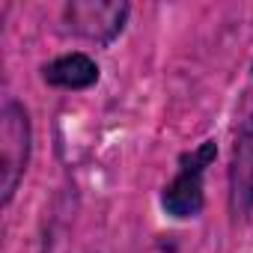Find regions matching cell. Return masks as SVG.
I'll list each match as a JSON object with an SVG mask.
<instances>
[{
	"label": "cell",
	"mask_w": 253,
	"mask_h": 253,
	"mask_svg": "<svg viewBox=\"0 0 253 253\" xmlns=\"http://www.w3.org/2000/svg\"><path fill=\"white\" fill-rule=\"evenodd\" d=\"M250 72H253V69H250Z\"/></svg>",
	"instance_id": "obj_6"
},
{
	"label": "cell",
	"mask_w": 253,
	"mask_h": 253,
	"mask_svg": "<svg viewBox=\"0 0 253 253\" xmlns=\"http://www.w3.org/2000/svg\"><path fill=\"white\" fill-rule=\"evenodd\" d=\"M33 131H30V116L24 110V104H18L15 98H9L0 110V200L3 206L12 203L27 161H30V143Z\"/></svg>",
	"instance_id": "obj_1"
},
{
	"label": "cell",
	"mask_w": 253,
	"mask_h": 253,
	"mask_svg": "<svg viewBox=\"0 0 253 253\" xmlns=\"http://www.w3.org/2000/svg\"><path fill=\"white\" fill-rule=\"evenodd\" d=\"M131 6L125 0H72L63 9L66 30L95 42V45H110L128 21Z\"/></svg>",
	"instance_id": "obj_3"
},
{
	"label": "cell",
	"mask_w": 253,
	"mask_h": 253,
	"mask_svg": "<svg viewBox=\"0 0 253 253\" xmlns=\"http://www.w3.org/2000/svg\"><path fill=\"white\" fill-rule=\"evenodd\" d=\"M217 158V143L203 140L197 149L179 155V173L164 185L161 206L173 217H197L206 206V191H203V176L206 167Z\"/></svg>",
	"instance_id": "obj_2"
},
{
	"label": "cell",
	"mask_w": 253,
	"mask_h": 253,
	"mask_svg": "<svg viewBox=\"0 0 253 253\" xmlns=\"http://www.w3.org/2000/svg\"><path fill=\"white\" fill-rule=\"evenodd\" d=\"M253 209V116L241 122L229 164V211L232 217H247Z\"/></svg>",
	"instance_id": "obj_4"
},
{
	"label": "cell",
	"mask_w": 253,
	"mask_h": 253,
	"mask_svg": "<svg viewBox=\"0 0 253 253\" xmlns=\"http://www.w3.org/2000/svg\"><path fill=\"white\" fill-rule=\"evenodd\" d=\"M42 81L57 89H89L92 84H98V63L84 51H72L45 63Z\"/></svg>",
	"instance_id": "obj_5"
}]
</instances>
